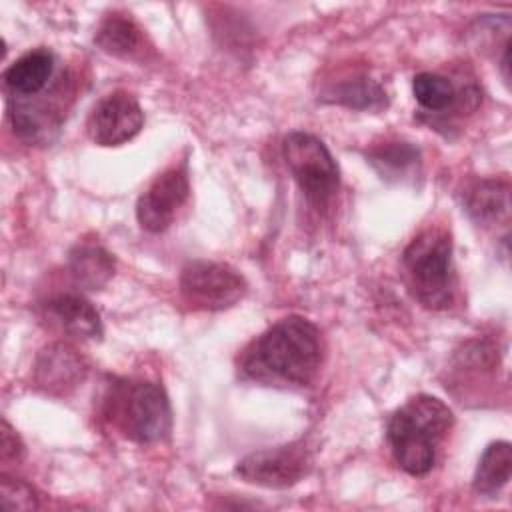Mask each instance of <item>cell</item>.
I'll return each instance as SVG.
<instances>
[{
    "mask_svg": "<svg viewBox=\"0 0 512 512\" xmlns=\"http://www.w3.org/2000/svg\"><path fill=\"white\" fill-rule=\"evenodd\" d=\"M284 162L316 210L328 208L340 188V170L326 144L310 132H290L282 140Z\"/></svg>",
    "mask_w": 512,
    "mask_h": 512,
    "instance_id": "5",
    "label": "cell"
},
{
    "mask_svg": "<svg viewBox=\"0 0 512 512\" xmlns=\"http://www.w3.org/2000/svg\"><path fill=\"white\" fill-rule=\"evenodd\" d=\"M68 272L84 290H100L114 276V258L98 244H78L68 256Z\"/></svg>",
    "mask_w": 512,
    "mask_h": 512,
    "instance_id": "14",
    "label": "cell"
},
{
    "mask_svg": "<svg viewBox=\"0 0 512 512\" xmlns=\"http://www.w3.org/2000/svg\"><path fill=\"white\" fill-rule=\"evenodd\" d=\"M144 126V112L138 100L116 90L96 102L92 108L86 130L94 144L98 146H120L132 140Z\"/></svg>",
    "mask_w": 512,
    "mask_h": 512,
    "instance_id": "9",
    "label": "cell"
},
{
    "mask_svg": "<svg viewBox=\"0 0 512 512\" xmlns=\"http://www.w3.org/2000/svg\"><path fill=\"white\" fill-rule=\"evenodd\" d=\"M370 164L382 174V178H402L406 176L420 160L418 150L408 142H384L368 154Z\"/></svg>",
    "mask_w": 512,
    "mask_h": 512,
    "instance_id": "19",
    "label": "cell"
},
{
    "mask_svg": "<svg viewBox=\"0 0 512 512\" xmlns=\"http://www.w3.org/2000/svg\"><path fill=\"white\" fill-rule=\"evenodd\" d=\"M322 362L318 328L302 318L288 316L254 338L240 354V372L268 386H306Z\"/></svg>",
    "mask_w": 512,
    "mask_h": 512,
    "instance_id": "1",
    "label": "cell"
},
{
    "mask_svg": "<svg viewBox=\"0 0 512 512\" xmlns=\"http://www.w3.org/2000/svg\"><path fill=\"white\" fill-rule=\"evenodd\" d=\"M454 424L450 408L428 394L410 398L386 428L396 464L410 476H424L436 462V448Z\"/></svg>",
    "mask_w": 512,
    "mask_h": 512,
    "instance_id": "2",
    "label": "cell"
},
{
    "mask_svg": "<svg viewBox=\"0 0 512 512\" xmlns=\"http://www.w3.org/2000/svg\"><path fill=\"white\" fill-rule=\"evenodd\" d=\"M88 362L84 356L64 342L44 346L34 362V384L50 396H66L84 382Z\"/></svg>",
    "mask_w": 512,
    "mask_h": 512,
    "instance_id": "10",
    "label": "cell"
},
{
    "mask_svg": "<svg viewBox=\"0 0 512 512\" xmlns=\"http://www.w3.org/2000/svg\"><path fill=\"white\" fill-rule=\"evenodd\" d=\"M94 42L112 56H128L140 46V28L122 14H110L100 24Z\"/></svg>",
    "mask_w": 512,
    "mask_h": 512,
    "instance_id": "17",
    "label": "cell"
},
{
    "mask_svg": "<svg viewBox=\"0 0 512 512\" xmlns=\"http://www.w3.org/2000/svg\"><path fill=\"white\" fill-rule=\"evenodd\" d=\"M402 266L414 298L426 308H448L454 300L452 240L440 226L422 230L402 252Z\"/></svg>",
    "mask_w": 512,
    "mask_h": 512,
    "instance_id": "3",
    "label": "cell"
},
{
    "mask_svg": "<svg viewBox=\"0 0 512 512\" xmlns=\"http://www.w3.org/2000/svg\"><path fill=\"white\" fill-rule=\"evenodd\" d=\"M52 72L54 54L46 48H38L22 54L4 70V84L14 96H34L46 88Z\"/></svg>",
    "mask_w": 512,
    "mask_h": 512,
    "instance_id": "13",
    "label": "cell"
},
{
    "mask_svg": "<svg viewBox=\"0 0 512 512\" xmlns=\"http://www.w3.org/2000/svg\"><path fill=\"white\" fill-rule=\"evenodd\" d=\"M44 316L58 330L84 340L102 336V320L98 310L80 294H56L44 304Z\"/></svg>",
    "mask_w": 512,
    "mask_h": 512,
    "instance_id": "11",
    "label": "cell"
},
{
    "mask_svg": "<svg viewBox=\"0 0 512 512\" xmlns=\"http://www.w3.org/2000/svg\"><path fill=\"white\" fill-rule=\"evenodd\" d=\"M310 466V450L302 442H292L244 456L236 466V474L256 486L288 488L300 482L308 474Z\"/></svg>",
    "mask_w": 512,
    "mask_h": 512,
    "instance_id": "7",
    "label": "cell"
},
{
    "mask_svg": "<svg viewBox=\"0 0 512 512\" xmlns=\"http://www.w3.org/2000/svg\"><path fill=\"white\" fill-rule=\"evenodd\" d=\"M2 440H0V458H2V464L8 466V464H16L22 460L24 456V444L20 440V436L12 430V426L2 420Z\"/></svg>",
    "mask_w": 512,
    "mask_h": 512,
    "instance_id": "21",
    "label": "cell"
},
{
    "mask_svg": "<svg viewBox=\"0 0 512 512\" xmlns=\"http://www.w3.org/2000/svg\"><path fill=\"white\" fill-rule=\"evenodd\" d=\"M108 418L132 442L154 444L168 436L172 410L166 392L146 380H120L108 396Z\"/></svg>",
    "mask_w": 512,
    "mask_h": 512,
    "instance_id": "4",
    "label": "cell"
},
{
    "mask_svg": "<svg viewBox=\"0 0 512 512\" xmlns=\"http://www.w3.org/2000/svg\"><path fill=\"white\" fill-rule=\"evenodd\" d=\"M324 100L344 104L356 110H372L386 106L384 88L366 74H352L336 80L324 90Z\"/></svg>",
    "mask_w": 512,
    "mask_h": 512,
    "instance_id": "16",
    "label": "cell"
},
{
    "mask_svg": "<svg viewBox=\"0 0 512 512\" xmlns=\"http://www.w3.org/2000/svg\"><path fill=\"white\" fill-rule=\"evenodd\" d=\"M190 196L186 166H172L158 174L148 190L136 202L138 224L152 234L164 232L176 218V212Z\"/></svg>",
    "mask_w": 512,
    "mask_h": 512,
    "instance_id": "8",
    "label": "cell"
},
{
    "mask_svg": "<svg viewBox=\"0 0 512 512\" xmlns=\"http://www.w3.org/2000/svg\"><path fill=\"white\" fill-rule=\"evenodd\" d=\"M244 276L222 262L192 260L182 268L180 292L182 298L200 310H224L240 302L246 294Z\"/></svg>",
    "mask_w": 512,
    "mask_h": 512,
    "instance_id": "6",
    "label": "cell"
},
{
    "mask_svg": "<svg viewBox=\"0 0 512 512\" xmlns=\"http://www.w3.org/2000/svg\"><path fill=\"white\" fill-rule=\"evenodd\" d=\"M0 502L4 510H34L40 506L32 486L6 472L0 478Z\"/></svg>",
    "mask_w": 512,
    "mask_h": 512,
    "instance_id": "20",
    "label": "cell"
},
{
    "mask_svg": "<svg viewBox=\"0 0 512 512\" xmlns=\"http://www.w3.org/2000/svg\"><path fill=\"white\" fill-rule=\"evenodd\" d=\"M512 474V446L506 440L492 442L478 460L472 486L482 496H496Z\"/></svg>",
    "mask_w": 512,
    "mask_h": 512,
    "instance_id": "15",
    "label": "cell"
},
{
    "mask_svg": "<svg viewBox=\"0 0 512 512\" xmlns=\"http://www.w3.org/2000/svg\"><path fill=\"white\" fill-rule=\"evenodd\" d=\"M464 206L470 218L482 226H506L510 220V186L506 180H480L468 188Z\"/></svg>",
    "mask_w": 512,
    "mask_h": 512,
    "instance_id": "12",
    "label": "cell"
},
{
    "mask_svg": "<svg viewBox=\"0 0 512 512\" xmlns=\"http://www.w3.org/2000/svg\"><path fill=\"white\" fill-rule=\"evenodd\" d=\"M416 102L428 112H444L458 102V90L450 78L436 72H420L412 80Z\"/></svg>",
    "mask_w": 512,
    "mask_h": 512,
    "instance_id": "18",
    "label": "cell"
}]
</instances>
